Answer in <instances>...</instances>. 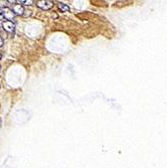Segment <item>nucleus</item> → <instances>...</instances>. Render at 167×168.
<instances>
[{"instance_id":"nucleus-1","label":"nucleus","mask_w":167,"mask_h":168,"mask_svg":"<svg viewBox=\"0 0 167 168\" xmlns=\"http://www.w3.org/2000/svg\"><path fill=\"white\" fill-rule=\"evenodd\" d=\"M37 7H39L42 10H48L50 8H53V2L50 1V0H42V1H37L36 2Z\"/></svg>"},{"instance_id":"nucleus-2","label":"nucleus","mask_w":167,"mask_h":168,"mask_svg":"<svg viewBox=\"0 0 167 168\" xmlns=\"http://www.w3.org/2000/svg\"><path fill=\"white\" fill-rule=\"evenodd\" d=\"M2 15H3V17L5 19H7V21H10L12 20L13 18H14V12H13V10L9 9V8H4L3 10H2Z\"/></svg>"},{"instance_id":"nucleus-3","label":"nucleus","mask_w":167,"mask_h":168,"mask_svg":"<svg viewBox=\"0 0 167 168\" xmlns=\"http://www.w3.org/2000/svg\"><path fill=\"white\" fill-rule=\"evenodd\" d=\"M2 26H3V29L5 31L9 32V33L14 31V28H15V24L13 23L12 21H4Z\"/></svg>"},{"instance_id":"nucleus-4","label":"nucleus","mask_w":167,"mask_h":168,"mask_svg":"<svg viewBox=\"0 0 167 168\" xmlns=\"http://www.w3.org/2000/svg\"><path fill=\"white\" fill-rule=\"evenodd\" d=\"M13 12L15 15H23L24 14V8L21 6V4H15L13 6Z\"/></svg>"},{"instance_id":"nucleus-5","label":"nucleus","mask_w":167,"mask_h":168,"mask_svg":"<svg viewBox=\"0 0 167 168\" xmlns=\"http://www.w3.org/2000/svg\"><path fill=\"white\" fill-rule=\"evenodd\" d=\"M57 6H59V9H61L62 11H64V12L70 11V7H68V5H67V4H65V3H62V2H59V3L57 4Z\"/></svg>"},{"instance_id":"nucleus-6","label":"nucleus","mask_w":167,"mask_h":168,"mask_svg":"<svg viewBox=\"0 0 167 168\" xmlns=\"http://www.w3.org/2000/svg\"><path fill=\"white\" fill-rule=\"evenodd\" d=\"M17 3H22V4H24V5H31L32 3H33V1H32V0H27V1H24V0H20V1H17Z\"/></svg>"},{"instance_id":"nucleus-7","label":"nucleus","mask_w":167,"mask_h":168,"mask_svg":"<svg viewBox=\"0 0 167 168\" xmlns=\"http://www.w3.org/2000/svg\"><path fill=\"white\" fill-rule=\"evenodd\" d=\"M8 3V1H6V0H0V7H4L7 5Z\"/></svg>"},{"instance_id":"nucleus-8","label":"nucleus","mask_w":167,"mask_h":168,"mask_svg":"<svg viewBox=\"0 0 167 168\" xmlns=\"http://www.w3.org/2000/svg\"><path fill=\"white\" fill-rule=\"evenodd\" d=\"M2 45H3V38L0 36V48H1Z\"/></svg>"},{"instance_id":"nucleus-9","label":"nucleus","mask_w":167,"mask_h":168,"mask_svg":"<svg viewBox=\"0 0 167 168\" xmlns=\"http://www.w3.org/2000/svg\"><path fill=\"white\" fill-rule=\"evenodd\" d=\"M8 2H9V3H15V2H17V1H15V0H8Z\"/></svg>"},{"instance_id":"nucleus-10","label":"nucleus","mask_w":167,"mask_h":168,"mask_svg":"<svg viewBox=\"0 0 167 168\" xmlns=\"http://www.w3.org/2000/svg\"><path fill=\"white\" fill-rule=\"evenodd\" d=\"M3 18V15H2V11L0 10V19H2Z\"/></svg>"},{"instance_id":"nucleus-11","label":"nucleus","mask_w":167,"mask_h":168,"mask_svg":"<svg viewBox=\"0 0 167 168\" xmlns=\"http://www.w3.org/2000/svg\"><path fill=\"white\" fill-rule=\"evenodd\" d=\"M1 56H1V54H0V59H1Z\"/></svg>"},{"instance_id":"nucleus-12","label":"nucleus","mask_w":167,"mask_h":168,"mask_svg":"<svg viewBox=\"0 0 167 168\" xmlns=\"http://www.w3.org/2000/svg\"><path fill=\"white\" fill-rule=\"evenodd\" d=\"M0 68H1V67H0Z\"/></svg>"}]
</instances>
